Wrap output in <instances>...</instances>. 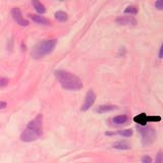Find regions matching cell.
<instances>
[{"mask_svg": "<svg viewBox=\"0 0 163 163\" xmlns=\"http://www.w3.org/2000/svg\"><path fill=\"white\" fill-rule=\"evenodd\" d=\"M43 134V115L38 114L33 120L28 123L27 128L20 135V140L22 142L31 143L42 136Z\"/></svg>", "mask_w": 163, "mask_h": 163, "instance_id": "cell-1", "label": "cell"}, {"mask_svg": "<svg viewBox=\"0 0 163 163\" xmlns=\"http://www.w3.org/2000/svg\"><path fill=\"white\" fill-rule=\"evenodd\" d=\"M54 75L64 90L78 91L83 88V83L81 79L72 72L58 70L54 72Z\"/></svg>", "mask_w": 163, "mask_h": 163, "instance_id": "cell-2", "label": "cell"}, {"mask_svg": "<svg viewBox=\"0 0 163 163\" xmlns=\"http://www.w3.org/2000/svg\"><path fill=\"white\" fill-rule=\"evenodd\" d=\"M57 40L56 39H51V40H43L39 42L32 50V57L34 59L43 58L46 55L50 54L54 50L56 46Z\"/></svg>", "mask_w": 163, "mask_h": 163, "instance_id": "cell-3", "label": "cell"}, {"mask_svg": "<svg viewBox=\"0 0 163 163\" xmlns=\"http://www.w3.org/2000/svg\"><path fill=\"white\" fill-rule=\"evenodd\" d=\"M138 132L142 135V144L144 146H149L154 142L156 134L155 130L150 127H138Z\"/></svg>", "mask_w": 163, "mask_h": 163, "instance_id": "cell-4", "label": "cell"}, {"mask_svg": "<svg viewBox=\"0 0 163 163\" xmlns=\"http://www.w3.org/2000/svg\"><path fill=\"white\" fill-rule=\"evenodd\" d=\"M11 15H12V18L15 20V22H17V25H20V26H22V27L29 26V22L22 17V11H20V8H17V7L12 8V10H11Z\"/></svg>", "mask_w": 163, "mask_h": 163, "instance_id": "cell-5", "label": "cell"}, {"mask_svg": "<svg viewBox=\"0 0 163 163\" xmlns=\"http://www.w3.org/2000/svg\"><path fill=\"white\" fill-rule=\"evenodd\" d=\"M95 100H96L95 93H94L93 90H90L88 93H87L86 98H85V102H84V104H83V106L81 107L82 111H87V110L90 109L91 107L93 106Z\"/></svg>", "mask_w": 163, "mask_h": 163, "instance_id": "cell-6", "label": "cell"}, {"mask_svg": "<svg viewBox=\"0 0 163 163\" xmlns=\"http://www.w3.org/2000/svg\"><path fill=\"white\" fill-rule=\"evenodd\" d=\"M120 26H136L137 20L134 17H120L115 20Z\"/></svg>", "mask_w": 163, "mask_h": 163, "instance_id": "cell-7", "label": "cell"}, {"mask_svg": "<svg viewBox=\"0 0 163 163\" xmlns=\"http://www.w3.org/2000/svg\"><path fill=\"white\" fill-rule=\"evenodd\" d=\"M30 18H31L33 22H35L36 24L38 25H42V26H49L50 25V22L47 20V18L41 17V15H38V14H30L29 15Z\"/></svg>", "mask_w": 163, "mask_h": 163, "instance_id": "cell-8", "label": "cell"}, {"mask_svg": "<svg viewBox=\"0 0 163 163\" xmlns=\"http://www.w3.org/2000/svg\"><path fill=\"white\" fill-rule=\"evenodd\" d=\"M112 148L117 149V150H130L132 148V145L127 141H118L112 145Z\"/></svg>", "mask_w": 163, "mask_h": 163, "instance_id": "cell-9", "label": "cell"}, {"mask_svg": "<svg viewBox=\"0 0 163 163\" xmlns=\"http://www.w3.org/2000/svg\"><path fill=\"white\" fill-rule=\"evenodd\" d=\"M116 109V106L114 105H110V104H106V105H100L96 108V112L99 114H103L105 112H109V111H112V110Z\"/></svg>", "mask_w": 163, "mask_h": 163, "instance_id": "cell-10", "label": "cell"}, {"mask_svg": "<svg viewBox=\"0 0 163 163\" xmlns=\"http://www.w3.org/2000/svg\"><path fill=\"white\" fill-rule=\"evenodd\" d=\"M134 121L137 122L140 127H145V125H147V114L141 113V114H139V115L135 116Z\"/></svg>", "mask_w": 163, "mask_h": 163, "instance_id": "cell-11", "label": "cell"}, {"mask_svg": "<svg viewBox=\"0 0 163 163\" xmlns=\"http://www.w3.org/2000/svg\"><path fill=\"white\" fill-rule=\"evenodd\" d=\"M128 120V117L127 115H118L112 118V122L116 125H122L125 123H127Z\"/></svg>", "mask_w": 163, "mask_h": 163, "instance_id": "cell-12", "label": "cell"}, {"mask_svg": "<svg viewBox=\"0 0 163 163\" xmlns=\"http://www.w3.org/2000/svg\"><path fill=\"white\" fill-rule=\"evenodd\" d=\"M32 4H33V6L35 7L36 11H37L38 13H40V14H43V13L46 12L45 6L43 5V4L41 3V2L37 1V0H33V1H32Z\"/></svg>", "mask_w": 163, "mask_h": 163, "instance_id": "cell-13", "label": "cell"}, {"mask_svg": "<svg viewBox=\"0 0 163 163\" xmlns=\"http://www.w3.org/2000/svg\"><path fill=\"white\" fill-rule=\"evenodd\" d=\"M55 18L59 22H66L67 20V13L64 11H57L55 13Z\"/></svg>", "mask_w": 163, "mask_h": 163, "instance_id": "cell-14", "label": "cell"}, {"mask_svg": "<svg viewBox=\"0 0 163 163\" xmlns=\"http://www.w3.org/2000/svg\"><path fill=\"white\" fill-rule=\"evenodd\" d=\"M115 135H119V136H122L125 138H130L133 135V130H130V128H127V130H119L118 133H115Z\"/></svg>", "mask_w": 163, "mask_h": 163, "instance_id": "cell-15", "label": "cell"}, {"mask_svg": "<svg viewBox=\"0 0 163 163\" xmlns=\"http://www.w3.org/2000/svg\"><path fill=\"white\" fill-rule=\"evenodd\" d=\"M125 14H130V15H134L138 13V9L136 6H128L127 8L125 9Z\"/></svg>", "mask_w": 163, "mask_h": 163, "instance_id": "cell-16", "label": "cell"}, {"mask_svg": "<svg viewBox=\"0 0 163 163\" xmlns=\"http://www.w3.org/2000/svg\"><path fill=\"white\" fill-rule=\"evenodd\" d=\"M160 120H161L160 116H147V122H156Z\"/></svg>", "mask_w": 163, "mask_h": 163, "instance_id": "cell-17", "label": "cell"}, {"mask_svg": "<svg viewBox=\"0 0 163 163\" xmlns=\"http://www.w3.org/2000/svg\"><path fill=\"white\" fill-rule=\"evenodd\" d=\"M8 84V79L6 78H0V87H5Z\"/></svg>", "mask_w": 163, "mask_h": 163, "instance_id": "cell-18", "label": "cell"}, {"mask_svg": "<svg viewBox=\"0 0 163 163\" xmlns=\"http://www.w3.org/2000/svg\"><path fill=\"white\" fill-rule=\"evenodd\" d=\"M142 163H152V159L150 156H143L142 157Z\"/></svg>", "mask_w": 163, "mask_h": 163, "instance_id": "cell-19", "label": "cell"}, {"mask_svg": "<svg viewBox=\"0 0 163 163\" xmlns=\"http://www.w3.org/2000/svg\"><path fill=\"white\" fill-rule=\"evenodd\" d=\"M154 6L156 8L158 9V10H162V8H163V2L162 1H156L155 3H154Z\"/></svg>", "mask_w": 163, "mask_h": 163, "instance_id": "cell-20", "label": "cell"}, {"mask_svg": "<svg viewBox=\"0 0 163 163\" xmlns=\"http://www.w3.org/2000/svg\"><path fill=\"white\" fill-rule=\"evenodd\" d=\"M155 163H162V152L159 151L157 154V157L155 159Z\"/></svg>", "mask_w": 163, "mask_h": 163, "instance_id": "cell-21", "label": "cell"}, {"mask_svg": "<svg viewBox=\"0 0 163 163\" xmlns=\"http://www.w3.org/2000/svg\"><path fill=\"white\" fill-rule=\"evenodd\" d=\"M6 106H7V103L4 101H0V109H4Z\"/></svg>", "mask_w": 163, "mask_h": 163, "instance_id": "cell-22", "label": "cell"}, {"mask_svg": "<svg viewBox=\"0 0 163 163\" xmlns=\"http://www.w3.org/2000/svg\"><path fill=\"white\" fill-rule=\"evenodd\" d=\"M159 58L160 59L162 58V46L160 47V49H159Z\"/></svg>", "mask_w": 163, "mask_h": 163, "instance_id": "cell-23", "label": "cell"}]
</instances>
